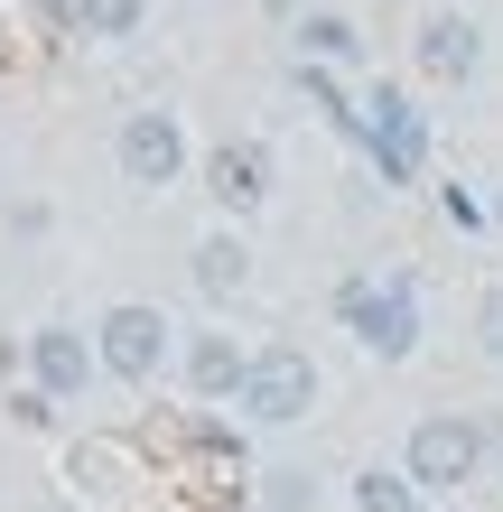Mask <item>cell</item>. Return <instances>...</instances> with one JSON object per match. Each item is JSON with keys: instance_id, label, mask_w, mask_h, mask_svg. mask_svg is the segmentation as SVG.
Here are the masks:
<instances>
[{"instance_id": "6da1fadb", "label": "cell", "mask_w": 503, "mask_h": 512, "mask_svg": "<svg viewBox=\"0 0 503 512\" xmlns=\"http://www.w3.org/2000/svg\"><path fill=\"white\" fill-rule=\"evenodd\" d=\"M485 457H494V429H485L476 410H429L420 429L401 438V466H410L420 494H466L485 475Z\"/></svg>"}, {"instance_id": "7a4b0ae2", "label": "cell", "mask_w": 503, "mask_h": 512, "mask_svg": "<svg viewBox=\"0 0 503 512\" xmlns=\"http://www.w3.org/2000/svg\"><path fill=\"white\" fill-rule=\"evenodd\" d=\"M336 317L345 336L373 354V364H410L420 354V289L401 280V270H382V280H345L336 289Z\"/></svg>"}, {"instance_id": "3957f363", "label": "cell", "mask_w": 503, "mask_h": 512, "mask_svg": "<svg viewBox=\"0 0 503 512\" xmlns=\"http://www.w3.org/2000/svg\"><path fill=\"white\" fill-rule=\"evenodd\" d=\"M94 354H103V382H159L177 364V326L168 308H150V298H112V308L94 317Z\"/></svg>"}, {"instance_id": "277c9868", "label": "cell", "mask_w": 503, "mask_h": 512, "mask_svg": "<svg viewBox=\"0 0 503 512\" xmlns=\"http://www.w3.org/2000/svg\"><path fill=\"white\" fill-rule=\"evenodd\" d=\"M364 159L382 187H420V168H429V112L401 94V84H373L364 94Z\"/></svg>"}, {"instance_id": "5b68a950", "label": "cell", "mask_w": 503, "mask_h": 512, "mask_svg": "<svg viewBox=\"0 0 503 512\" xmlns=\"http://www.w3.org/2000/svg\"><path fill=\"white\" fill-rule=\"evenodd\" d=\"M317 391H327V373H317L299 345H252V382H243V419L252 429H299V419L317 410Z\"/></svg>"}, {"instance_id": "8992f818", "label": "cell", "mask_w": 503, "mask_h": 512, "mask_svg": "<svg viewBox=\"0 0 503 512\" xmlns=\"http://www.w3.org/2000/svg\"><path fill=\"white\" fill-rule=\"evenodd\" d=\"M187 122H177L168 103H150V112H131L122 131H112V168H122V187H140V196H168L177 177H187Z\"/></svg>"}, {"instance_id": "52a82bcc", "label": "cell", "mask_w": 503, "mask_h": 512, "mask_svg": "<svg viewBox=\"0 0 503 512\" xmlns=\"http://www.w3.org/2000/svg\"><path fill=\"white\" fill-rule=\"evenodd\" d=\"M19 364H28V382H38L47 401H84V391L103 382V354H94V336H84V326H66V317L28 326V336H19Z\"/></svg>"}, {"instance_id": "ba28073f", "label": "cell", "mask_w": 503, "mask_h": 512, "mask_svg": "<svg viewBox=\"0 0 503 512\" xmlns=\"http://www.w3.org/2000/svg\"><path fill=\"white\" fill-rule=\"evenodd\" d=\"M410 66H420L429 84H476L485 75V28L466 10H429L420 28H410Z\"/></svg>"}, {"instance_id": "9c48e42d", "label": "cell", "mask_w": 503, "mask_h": 512, "mask_svg": "<svg viewBox=\"0 0 503 512\" xmlns=\"http://www.w3.org/2000/svg\"><path fill=\"white\" fill-rule=\"evenodd\" d=\"M177 382L196 391V401H243L252 382V345L224 336V326H196V336H177Z\"/></svg>"}, {"instance_id": "30bf717a", "label": "cell", "mask_w": 503, "mask_h": 512, "mask_svg": "<svg viewBox=\"0 0 503 512\" xmlns=\"http://www.w3.org/2000/svg\"><path fill=\"white\" fill-rule=\"evenodd\" d=\"M205 196H215L224 224L261 215V205H271V149H261V140H224L215 159H205Z\"/></svg>"}, {"instance_id": "8fae6325", "label": "cell", "mask_w": 503, "mask_h": 512, "mask_svg": "<svg viewBox=\"0 0 503 512\" xmlns=\"http://www.w3.org/2000/svg\"><path fill=\"white\" fill-rule=\"evenodd\" d=\"M187 280H196V298H215V308H224V298H243V289H252V243H243L233 224H215V233L187 252Z\"/></svg>"}, {"instance_id": "7c38bea8", "label": "cell", "mask_w": 503, "mask_h": 512, "mask_svg": "<svg viewBox=\"0 0 503 512\" xmlns=\"http://www.w3.org/2000/svg\"><path fill=\"white\" fill-rule=\"evenodd\" d=\"M289 38H299L308 66H354V56H364V28H354L345 10H299V19H289Z\"/></svg>"}, {"instance_id": "4fadbf2b", "label": "cell", "mask_w": 503, "mask_h": 512, "mask_svg": "<svg viewBox=\"0 0 503 512\" xmlns=\"http://www.w3.org/2000/svg\"><path fill=\"white\" fill-rule=\"evenodd\" d=\"M299 94H308V112H327V122H336L354 149H364V103L336 84V66H308V56H299Z\"/></svg>"}, {"instance_id": "5bb4252c", "label": "cell", "mask_w": 503, "mask_h": 512, "mask_svg": "<svg viewBox=\"0 0 503 512\" xmlns=\"http://www.w3.org/2000/svg\"><path fill=\"white\" fill-rule=\"evenodd\" d=\"M354 512H420L410 466H364V475H354Z\"/></svg>"}, {"instance_id": "9a60e30c", "label": "cell", "mask_w": 503, "mask_h": 512, "mask_svg": "<svg viewBox=\"0 0 503 512\" xmlns=\"http://www.w3.org/2000/svg\"><path fill=\"white\" fill-rule=\"evenodd\" d=\"M140 19H150V0H75V28L84 38H140Z\"/></svg>"}, {"instance_id": "2e32d148", "label": "cell", "mask_w": 503, "mask_h": 512, "mask_svg": "<svg viewBox=\"0 0 503 512\" xmlns=\"http://www.w3.org/2000/svg\"><path fill=\"white\" fill-rule=\"evenodd\" d=\"M308 503H317L308 466H271V475H261V512H308Z\"/></svg>"}, {"instance_id": "e0dca14e", "label": "cell", "mask_w": 503, "mask_h": 512, "mask_svg": "<svg viewBox=\"0 0 503 512\" xmlns=\"http://www.w3.org/2000/svg\"><path fill=\"white\" fill-rule=\"evenodd\" d=\"M438 215H448L457 233H485V224H494V196H476V187H438Z\"/></svg>"}, {"instance_id": "ac0fdd59", "label": "cell", "mask_w": 503, "mask_h": 512, "mask_svg": "<svg viewBox=\"0 0 503 512\" xmlns=\"http://www.w3.org/2000/svg\"><path fill=\"white\" fill-rule=\"evenodd\" d=\"M476 354H485V364H503V280L476 298Z\"/></svg>"}, {"instance_id": "d6986e66", "label": "cell", "mask_w": 503, "mask_h": 512, "mask_svg": "<svg viewBox=\"0 0 503 512\" xmlns=\"http://www.w3.org/2000/svg\"><path fill=\"white\" fill-rule=\"evenodd\" d=\"M10 410H19V429H47V419H56V401H47L38 382H19V391H10Z\"/></svg>"}, {"instance_id": "ffe728a7", "label": "cell", "mask_w": 503, "mask_h": 512, "mask_svg": "<svg viewBox=\"0 0 503 512\" xmlns=\"http://www.w3.org/2000/svg\"><path fill=\"white\" fill-rule=\"evenodd\" d=\"M494 233H503V177H494Z\"/></svg>"}]
</instances>
